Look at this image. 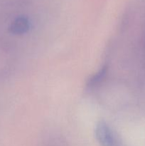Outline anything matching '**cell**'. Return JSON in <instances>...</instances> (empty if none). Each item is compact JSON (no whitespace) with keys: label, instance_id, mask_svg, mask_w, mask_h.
Instances as JSON below:
<instances>
[{"label":"cell","instance_id":"1","mask_svg":"<svg viewBox=\"0 0 145 146\" xmlns=\"http://www.w3.org/2000/svg\"><path fill=\"white\" fill-rule=\"evenodd\" d=\"M95 138L101 146H124L116 133L103 121L96 125Z\"/></svg>","mask_w":145,"mask_h":146},{"label":"cell","instance_id":"2","mask_svg":"<svg viewBox=\"0 0 145 146\" xmlns=\"http://www.w3.org/2000/svg\"><path fill=\"white\" fill-rule=\"evenodd\" d=\"M30 29V22L25 17L16 18L9 27L10 32L14 34H23L26 33Z\"/></svg>","mask_w":145,"mask_h":146},{"label":"cell","instance_id":"3","mask_svg":"<svg viewBox=\"0 0 145 146\" xmlns=\"http://www.w3.org/2000/svg\"><path fill=\"white\" fill-rule=\"evenodd\" d=\"M108 66L107 65L103 66L96 74L92 75L87 82V87L88 88H92L94 87L99 85L101 82L104 80L107 74Z\"/></svg>","mask_w":145,"mask_h":146}]
</instances>
